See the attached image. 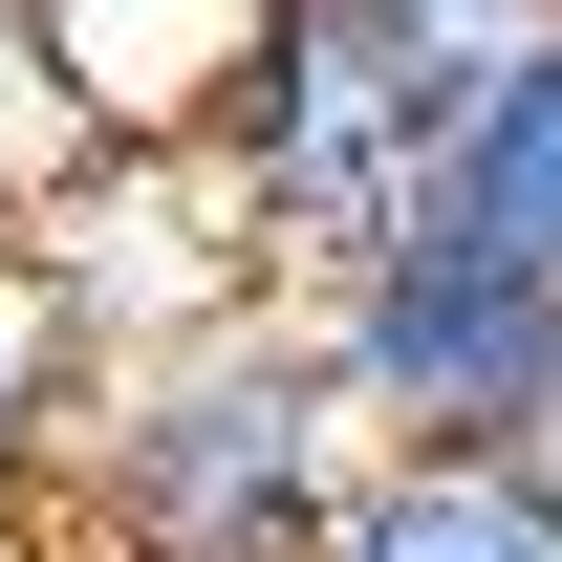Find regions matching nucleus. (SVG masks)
Masks as SVG:
<instances>
[{"label": "nucleus", "mask_w": 562, "mask_h": 562, "mask_svg": "<svg viewBox=\"0 0 562 562\" xmlns=\"http://www.w3.org/2000/svg\"><path fill=\"white\" fill-rule=\"evenodd\" d=\"M347 476H368V412L325 368V325L303 303H195V325L109 347L66 519H87V562H325Z\"/></svg>", "instance_id": "f257e3e1"}, {"label": "nucleus", "mask_w": 562, "mask_h": 562, "mask_svg": "<svg viewBox=\"0 0 562 562\" xmlns=\"http://www.w3.org/2000/svg\"><path fill=\"white\" fill-rule=\"evenodd\" d=\"M497 44H432V22H390V0H281L260 66H238V109H216V173H238V216H260L281 281H347L390 260L432 216V173H454V109H476Z\"/></svg>", "instance_id": "f03ea898"}, {"label": "nucleus", "mask_w": 562, "mask_h": 562, "mask_svg": "<svg viewBox=\"0 0 562 562\" xmlns=\"http://www.w3.org/2000/svg\"><path fill=\"white\" fill-rule=\"evenodd\" d=\"M303 325H325V368H347V412H368V432H412V454L562 432V281H541V260L390 238V260L303 281Z\"/></svg>", "instance_id": "7ed1b4c3"}, {"label": "nucleus", "mask_w": 562, "mask_h": 562, "mask_svg": "<svg viewBox=\"0 0 562 562\" xmlns=\"http://www.w3.org/2000/svg\"><path fill=\"white\" fill-rule=\"evenodd\" d=\"M260 22L281 0H22V66L66 109V151H216Z\"/></svg>", "instance_id": "20e7f679"}, {"label": "nucleus", "mask_w": 562, "mask_h": 562, "mask_svg": "<svg viewBox=\"0 0 562 562\" xmlns=\"http://www.w3.org/2000/svg\"><path fill=\"white\" fill-rule=\"evenodd\" d=\"M325 562H562V432H497V454H412V432H368Z\"/></svg>", "instance_id": "39448f33"}, {"label": "nucleus", "mask_w": 562, "mask_h": 562, "mask_svg": "<svg viewBox=\"0 0 562 562\" xmlns=\"http://www.w3.org/2000/svg\"><path fill=\"white\" fill-rule=\"evenodd\" d=\"M412 238H476V260H541L562 281V22H519L454 109V173H432Z\"/></svg>", "instance_id": "423d86ee"}, {"label": "nucleus", "mask_w": 562, "mask_h": 562, "mask_svg": "<svg viewBox=\"0 0 562 562\" xmlns=\"http://www.w3.org/2000/svg\"><path fill=\"white\" fill-rule=\"evenodd\" d=\"M87 390H109V325H87L66 281L0 238V519H44V497H66V454H87Z\"/></svg>", "instance_id": "0eeeda50"}, {"label": "nucleus", "mask_w": 562, "mask_h": 562, "mask_svg": "<svg viewBox=\"0 0 562 562\" xmlns=\"http://www.w3.org/2000/svg\"><path fill=\"white\" fill-rule=\"evenodd\" d=\"M390 22H432V44H519V22H562V0H390Z\"/></svg>", "instance_id": "6e6552de"}]
</instances>
